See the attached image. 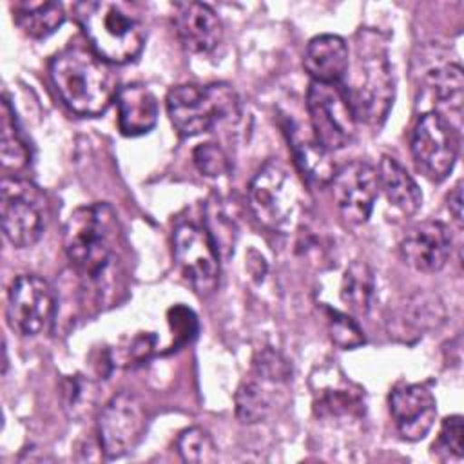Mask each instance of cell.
<instances>
[{"mask_svg":"<svg viewBox=\"0 0 464 464\" xmlns=\"http://www.w3.org/2000/svg\"><path fill=\"white\" fill-rule=\"evenodd\" d=\"M341 89L355 120L381 125L395 98L393 72L384 44L373 31H361L355 40L353 58L341 80Z\"/></svg>","mask_w":464,"mask_h":464,"instance_id":"1","label":"cell"},{"mask_svg":"<svg viewBox=\"0 0 464 464\" xmlns=\"http://www.w3.org/2000/svg\"><path fill=\"white\" fill-rule=\"evenodd\" d=\"M53 85L65 107L78 116H98L116 100V76L94 51L67 47L49 65Z\"/></svg>","mask_w":464,"mask_h":464,"instance_id":"2","label":"cell"},{"mask_svg":"<svg viewBox=\"0 0 464 464\" xmlns=\"http://www.w3.org/2000/svg\"><path fill=\"white\" fill-rule=\"evenodd\" d=\"M76 20L92 51L107 63H129L145 45V25L134 5L118 0L74 4Z\"/></svg>","mask_w":464,"mask_h":464,"instance_id":"3","label":"cell"},{"mask_svg":"<svg viewBox=\"0 0 464 464\" xmlns=\"http://www.w3.org/2000/svg\"><path fill=\"white\" fill-rule=\"evenodd\" d=\"M120 227L109 203L78 207L63 227V250L80 277L98 283L116 259Z\"/></svg>","mask_w":464,"mask_h":464,"instance_id":"4","label":"cell"},{"mask_svg":"<svg viewBox=\"0 0 464 464\" xmlns=\"http://www.w3.org/2000/svg\"><path fill=\"white\" fill-rule=\"evenodd\" d=\"M167 114L172 127L190 138L212 130L221 121L236 120L239 102L236 91L227 83H185L169 91Z\"/></svg>","mask_w":464,"mask_h":464,"instance_id":"5","label":"cell"},{"mask_svg":"<svg viewBox=\"0 0 464 464\" xmlns=\"http://www.w3.org/2000/svg\"><path fill=\"white\" fill-rule=\"evenodd\" d=\"M248 205L263 227L288 232L295 227L301 214V185L281 161L270 160L248 185Z\"/></svg>","mask_w":464,"mask_h":464,"instance_id":"6","label":"cell"},{"mask_svg":"<svg viewBox=\"0 0 464 464\" xmlns=\"http://www.w3.org/2000/svg\"><path fill=\"white\" fill-rule=\"evenodd\" d=\"M0 212L5 239L16 248H27L42 237L47 227L49 203L34 183L22 178H4Z\"/></svg>","mask_w":464,"mask_h":464,"instance_id":"7","label":"cell"},{"mask_svg":"<svg viewBox=\"0 0 464 464\" xmlns=\"http://www.w3.org/2000/svg\"><path fill=\"white\" fill-rule=\"evenodd\" d=\"M306 109L314 138L328 152L346 147L355 136L357 120L339 83L312 82Z\"/></svg>","mask_w":464,"mask_h":464,"instance_id":"8","label":"cell"},{"mask_svg":"<svg viewBox=\"0 0 464 464\" xmlns=\"http://www.w3.org/2000/svg\"><path fill=\"white\" fill-rule=\"evenodd\" d=\"M459 154V134L453 123L435 112H424L411 132V156L431 181H442L453 170Z\"/></svg>","mask_w":464,"mask_h":464,"instance_id":"9","label":"cell"},{"mask_svg":"<svg viewBox=\"0 0 464 464\" xmlns=\"http://www.w3.org/2000/svg\"><path fill=\"white\" fill-rule=\"evenodd\" d=\"M174 261L199 295H210L219 283V256L210 232L196 223H181L172 234Z\"/></svg>","mask_w":464,"mask_h":464,"instance_id":"10","label":"cell"},{"mask_svg":"<svg viewBox=\"0 0 464 464\" xmlns=\"http://www.w3.org/2000/svg\"><path fill=\"white\" fill-rule=\"evenodd\" d=\"M147 430V410L132 392H120L102 410L98 442L107 459H118L138 446Z\"/></svg>","mask_w":464,"mask_h":464,"instance_id":"11","label":"cell"},{"mask_svg":"<svg viewBox=\"0 0 464 464\" xmlns=\"http://www.w3.org/2000/svg\"><path fill=\"white\" fill-rule=\"evenodd\" d=\"M54 288L40 276L22 274L7 290L5 317L9 326L25 337L38 335L54 315Z\"/></svg>","mask_w":464,"mask_h":464,"instance_id":"12","label":"cell"},{"mask_svg":"<svg viewBox=\"0 0 464 464\" xmlns=\"http://www.w3.org/2000/svg\"><path fill=\"white\" fill-rule=\"evenodd\" d=\"M379 192L377 170L366 161H350L332 178V194L341 216L352 225L368 221Z\"/></svg>","mask_w":464,"mask_h":464,"instance_id":"13","label":"cell"},{"mask_svg":"<svg viewBox=\"0 0 464 464\" xmlns=\"http://www.w3.org/2000/svg\"><path fill=\"white\" fill-rule=\"evenodd\" d=\"M388 404L399 435L411 442L424 439L437 417V401L424 384H397Z\"/></svg>","mask_w":464,"mask_h":464,"instance_id":"14","label":"cell"},{"mask_svg":"<svg viewBox=\"0 0 464 464\" xmlns=\"http://www.w3.org/2000/svg\"><path fill=\"white\" fill-rule=\"evenodd\" d=\"M402 259L417 272L433 274L444 268L451 254V236L444 223L428 219L415 223L401 239Z\"/></svg>","mask_w":464,"mask_h":464,"instance_id":"15","label":"cell"},{"mask_svg":"<svg viewBox=\"0 0 464 464\" xmlns=\"http://www.w3.org/2000/svg\"><path fill=\"white\" fill-rule=\"evenodd\" d=\"M314 411L323 419L364 415V390L337 368H321L312 375Z\"/></svg>","mask_w":464,"mask_h":464,"instance_id":"16","label":"cell"},{"mask_svg":"<svg viewBox=\"0 0 464 464\" xmlns=\"http://www.w3.org/2000/svg\"><path fill=\"white\" fill-rule=\"evenodd\" d=\"M172 24L179 44L194 54L212 53L223 38L221 18L203 2L176 4Z\"/></svg>","mask_w":464,"mask_h":464,"instance_id":"17","label":"cell"},{"mask_svg":"<svg viewBox=\"0 0 464 464\" xmlns=\"http://www.w3.org/2000/svg\"><path fill=\"white\" fill-rule=\"evenodd\" d=\"M350 49L337 34L314 36L303 54V65L312 82L339 83L348 69Z\"/></svg>","mask_w":464,"mask_h":464,"instance_id":"18","label":"cell"},{"mask_svg":"<svg viewBox=\"0 0 464 464\" xmlns=\"http://www.w3.org/2000/svg\"><path fill=\"white\" fill-rule=\"evenodd\" d=\"M118 127L125 136H140L149 132L158 121L156 96L140 83L125 85L116 94Z\"/></svg>","mask_w":464,"mask_h":464,"instance_id":"19","label":"cell"},{"mask_svg":"<svg viewBox=\"0 0 464 464\" xmlns=\"http://www.w3.org/2000/svg\"><path fill=\"white\" fill-rule=\"evenodd\" d=\"M422 85L435 103L439 114L460 116L464 98V76L459 63H435L422 71Z\"/></svg>","mask_w":464,"mask_h":464,"instance_id":"20","label":"cell"},{"mask_svg":"<svg viewBox=\"0 0 464 464\" xmlns=\"http://www.w3.org/2000/svg\"><path fill=\"white\" fill-rule=\"evenodd\" d=\"M379 188H382L386 199L402 214H415L422 207V192L411 174L390 156H382L377 170Z\"/></svg>","mask_w":464,"mask_h":464,"instance_id":"21","label":"cell"},{"mask_svg":"<svg viewBox=\"0 0 464 464\" xmlns=\"http://www.w3.org/2000/svg\"><path fill=\"white\" fill-rule=\"evenodd\" d=\"M292 152L295 163L303 176L314 185H326L332 181L335 174V167L330 152L319 145V141L312 136L301 134L297 127H290L288 134Z\"/></svg>","mask_w":464,"mask_h":464,"instance_id":"22","label":"cell"},{"mask_svg":"<svg viewBox=\"0 0 464 464\" xmlns=\"http://www.w3.org/2000/svg\"><path fill=\"white\" fill-rule=\"evenodd\" d=\"M283 384L265 379L257 373L245 379L236 392V415L245 424H256L265 420L274 410L276 388Z\"/></svg>","mask_w":464,"mask_h":464,"instance_id":"23","label":"cell"},{"mask_svg":"<svg viewBox=\"0 0 464 464\" xmlns=\"http://www.w3.org/2000/svg\"><path fill=\"white\" fill-rule=\"evenodd\" d=\"M13 18L27 36L45 38L63 24L65 11L60 2L22 0L13 4Z\"/></svg>","mask_w":464,"mask_h":464,"instance_id":"24","label":"cell"},{"mask_svg":"<svg viewBox=\"0 0 464 464\" xmlns=\"http://www.w3.org/2000/svg\"><path fill=\"white\" fill-rule=\"evenodd\" d=\"M0 158L2 167L14 172L24 170L31 163L29 145L18 129L16 114L7 94L2 98L0 112Z\"/></svg>","mask_w":464,"mask_h":464,"instance_id":"25","label":"cell"},{"mask_svg":"<svg viewBox=\"0 0 464 464\" xmlns=\"http://www.w3.org/2000/svg\"><path fill=\"white\" fill-rule=\"evenodd\" d=\"M375 295L373 270L364 261H353L343 274L341 301L355 315H366Z\"/></svg>","mask_w":464,"mask_h":464,"instance_id":"26","label":"cell"},{"mask_svg":"<svg viewBox=\"0 0 464 464\" xmlns=\"http://www.w3.org/2000/svg\"><path fill=\"white\" fill-rule=\"evenodd\" d=\"M176 448L185 462L207 464L218 460V448L212 437L203 428H187L179 433Z\"/></svg>","mask_w":464,"mask_h":464,"instance_id":"27","label":"cell"},{"mask_svg":"<svg viewBox=\"0 0 464 464\" xmlns=\"http://www.w3.org/2000/svg\"><path fill=\"white\" fill-rule=\"evenodd\" d=\"M94 388L91 381L82 379L80 375L67 377L63 381V402L71 417L80 419L89 413L94 404Z\"/></svg>","mask_w":464,"mask_h":464,"instance_id":"28","label":"cell"},{"mask_svg":"<svg viewBox=\"0 0 464 464\" xmlns=\"http://www.w3.org/2000/svg\"><path fill=\"white\" fill-rule=\"evenodd\" d=\"M326 314H328L330 337L339 348L352 350L364 343L362 330L350 315L341 314L339 310H334V308H326Z\"/></svg>","mask_w":464,"mask_h":464,"instance_id":"29","label":"cell"},{"mask_svg":"<svg viewBox=\"0 0 464 464\" xmlns=\"http://www.w3.org/2000/svg\"><path fill=\"white\" fill-rule=\"evenodd\" d=\"M433 450L446 459L453 457L460 460L464 455V424L460 415H450L442 420L437 442H433Z\"/></svg>","mask_w":464,"mask_h":464,"instance_id":"30","label":"cell"},{"mask_svg":"<svg viewBox=\"0 0 464 464\" xmlns=\"http://www.w3.org/2000/svg\"><path fill=\"white\" fill-rule=\"evenodd\" d=\"M440 304L435 303L433 297L428 295H413L408 299V304L404 306V323L411 328L424 330V328H433L437 321H440Z\"/></svg>","mask_w":464,"mask_h":464,"instance_id":"31","label":"cell"},{"mask_svg":"<svg viewBox=\"0 0 464 464\" xmlns=\"http://www.w3.org/2000/svg\"><path fill=\"white\" fill-rule=\"evenodd\" d=\"M254 373L270 379L279 384H286L292 375V368L288 361L276 350L265 348L254 357Z\"/></svg>","mask_w":464,"mask_h":464,"instance_id":"32","label":"cell"},{"mask_svg":"<svg viewBox=\"0 0 464 464\" xmlns=\"http://www.w3.org/2000/svg\"><path fill=\"white\" fill-rule=\"evenodd\" d=\"M194 163L198 170L208 178H218L228 172V158L216 143H201L194 149Z\"/></svg>","mask_w":464,"mask_h":464,"instance_id":"33","label":"cell"},{"mask_svg":"<svg viewBox=\"0 0 464 464\" xmlns=\"http://www.w3.org/2000/svg\"><path fill=\"white\" fill-rule=\"evenodd\" d=\"M170 324L176 328V337H179L181 343H187L190 341V335L196 334V317L190 310L183 308V306H176L170 310Z\"/></svg>","mask_w":464,"mask_h":464,"instance_id":"34","label":"cell"},{"mask_svg":"<svg viewBox=\"0 0 464 464\" xmlns=\"http://www.w3.org/2000/svg\"><path fill=\"white\" fill-rule=\"evenodd\" d=\"M448 210L453 221L462 227V181H457L448 196Z\"/></svg>","mask_w":464,"mask_h":464,"instance_id":"35","label":"cell"}]
</instances>
